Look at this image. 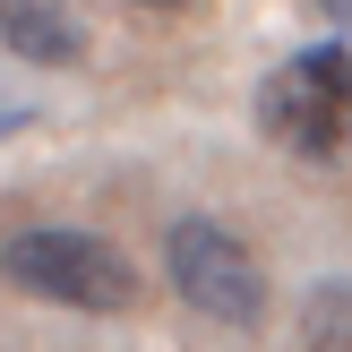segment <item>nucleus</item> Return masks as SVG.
I'll list each match as a JSON object with an SVG mask.
<instances>
[{"label": "nucleus", "mask_w": 352, "mask_h": 352, "mask_svg": "<svg viewBox=\"0 0 352 352\" xmlns=\"http://www.w3.org/2000/svg\"><path fill=\"white\" fill-rule=\"evenodd\" d=\"M138 9H189V0H138Z\"/></svg>", "instance_id": "nucleus-7"}, {"label": "nucleus", "mask_w": 352, "mask_h": 352, "mask_svg": "<svg viewBox=\"0 0 352 352\" xmlns=\"http://www.w3.org/2000/svg\"><path fill=\"white\" fill-rule=\"evenodd\" d=\"M0 284H17L26 301H60L86 318H112L138 309V267L95 232H69V223H26V232L0 241Z\"/></svg>", "instance_id": "nucleus-1"}, {"label": "nucleus", "mask_w": 352, "mask_h": 352, "mask_svg": "<svg viewBox=\"0 0 352 352\" xmlns=\"http://www.w3.org/2000/svg\"><path fill=\"white\" fill-rule=\"evenodd\" d=\"M301 327H309V344H318V352H352V284H318Z\"/></svg>", "instance_id": "nucleus-5"}, {"label": "nucleus", "mask_w": 352, "mask_h": 352, "mask_svg": "<svg viewBox=\"0 0 352 352\" xmlns=\"http://www.w3.org/2000/svg\"><path fill=\"white\" fill-rule=\"evenodd\" d=\"M26 120H34V103H17V95H0V138H17V129H26Z\"/></svg>", "instance_id": "nucleus-6"}, {"label": "nucleus", "mask_w": 352, "mask_h": 352, "mask_svg": "<svg viewBox=\"0 0 352 352\" xmlns=\"http://www.w3.org/2000/svg\"><path fill=\"white\" fill-rule=\"evenodd\" d=\"M0 43L26 69H78L86 60V26L60 0H0Z\"/></svg>", "instance_id": "nucleus-4"}, {"label": "nucleus", "mask_w": 352, "mask_h": 352, "mask_svg": "<svg viewBox=\"0 0 352 352\" xmlns=\"http://www.w3.org/2000/svg\"><path fill=\"white\" fill-rule=\"evenodd\" d=\"M344 17H352V0H344Z\"/></svg>", "instance_id": "nucleus-8"}, {"label": "nucleus", "mask_w": 352, "mask_h": 352, "mask_svg": "<svg viewBox=\"0 0 352 352\" xmlns=\"http://www.w3.org/2000/svg\"><path fill=\"white\" fill-rule=\"evenodd\" d=\"M164 267L181 284L189 309H206L215 327H258L267 318V267L250 258V241H232L215 215H189L181 232L164 241Z\"/></svg>", "instance_id": "nucleus-3"}, {"label": "nucleus", "mask_w": 352, "mask_h": 352, "mask_svg": "<svg viewBox=\"0 0 352 352\" xmlns=\"http://www.w3.org/2000/svg\"><path fill=\"white\" fill-rule=\"evenodd\" d=\"M258 129L284 155H309V164L344 155L352 146V52L344 43L292 52V60L258 86Z\"/></svg>", "instance_id": "nucleus-2"}]
</instances>
